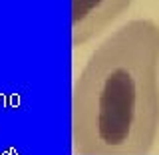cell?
<instances>
[{
    "label": "cell",
    "mask_w": 159,
    "mask_h": 155,
    "mask_svg": "<svg viewBox=\"0 0 159 155\" xmlns=\"http://www.w3.org/2000/svg\"><path fill=\"white\" fill-rule=\"evenodd\" d=\"M135 0H72V46L80 48L102 36Z\"/></svg>",
    "instance_id": "2"
},
{
    "label": "cell",
    "mask_w": 159,
    "mask_h": 155,
    "mask_svg": "<svg viewBox=\"0 0 159 155\" xmlns=\"http://www.w3.org/2000/svg\"><path fill=\"white\" fill-rule=\"evenodd\" d=\"M159 133V24L137 18L86 60L72 89L76 155H149Z\"/></svg>",
    "instance_id": "1"
}]
</instances>
